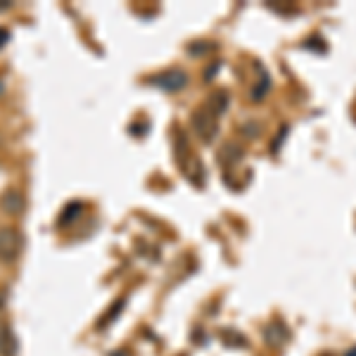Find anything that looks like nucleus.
<instances>
[{"mask_svg": "<svg viewBox=\"0 0 356 356\" xmlns=\"http://www.w3.org/2000/svg\"><path fill=\"white\" fill-rule=\"evenodd\" d=\"M19 254V235L15 228H0V259L13 261Z\"/></svg>", "mask_w": 356, "mask_h": 356, "instance_id": "nucleus-1", "label": "nucleus"}, {"mask_svg": "<svg viewBox=\"0 0 356 356\" xmlns=\"http://www.w3.org/2000/svg\"><path fill=\"white\" fill-rule=\"evenodd\" d=\"M154 83H157L159 88L176 93V90H183L188 86V74L181 72V69H174V72H166V74H162V76H157L154 79Z\"/></svg>", "mask_w": 356, "mask_h": 356, "instance_id": "nucleus-2", "label": "nucleus"}, {"mask_svg": "<svg viewBox=\"0 0 356 356\" xmlns=\"http://www.w3.org/2000/svg\"><path fill=\"white\" fill-rule=\"evenodd\" d=\"M193 126H195V131H197V134L204 138V140H211V138L216 136V117L209 110L195 114V117H193Z\"/></svg>", "mask_w": 356, "mask_h": 356, "instance_id": "nucleus-3", "label": "nucleus"}, {"mask_svg": "<svg viewBox=\"0 0 356 356\" xmlns=\"http://www.w3.org/2000/svg\"><path fill=\"white\" fill-rule=\"evenodd\" d=\"M0 207H3L8 214H22L24 211V197H22V193H17V191H8L0 197Z\"/></svg>", "mask_w": 356, "mask_h": 356, "instance_id": "nucleus-4", "label": "nucleus"}, {"mask_svg": "<svg viewBox=\"0 0 356 356\" xmlns=\"http://www.w3.org/2000/svg\"><path fill=\"white\" fill-rule=\"evenodd\" d=\"M226 107H228V93H216V95L209 100V105H207V110H209L211 114H214L216 119H219V114L226 112Z\"/></svg>", "mask_w": 356, "mask_h": 356, "instance_id": "nucleus-5", "label": "nucleus"}, {"mask_svg": "<svg viewBox=\"0 0 356 356\" xmlns=\"http://www.w3.org/2000/svg\"><path fill=\"white\" fill-rule=\"evenodd\" d=\"M266 340L273 344V347H278V344L285 342V332L278 328V325H271V328L266 330Z\"/></svg>", "mask_w": 356, "mask_h": 356, "instance_id": "nucleus-6", "label": "nucleus"}, {"mask_svg": "<svg viewBox=\"0 0 356 356\" xmlns=\"http://www.w3.org/2000/svg\"><path fill=\"white\" fill-rule=\"evenodd\" d=\"M3 335H5V340H3V352L8 354V356H13L15 354V340H13V332H10V328H3Z\"/></svg>", "mask_w": 356, "mask_h": 356, "instance_id": "nucleus-7", "label": "nucleus"}, {"mask_svg": "<svg viewBox=\"0 0 356 356\" xmlns=\"http://www.w3.org/2000/svg\"><path fill=\"white\" fill-rule=\"evenodd\" d=\"M0 38H8V31H0ZM0 45H3V41H0Z\"/></svg>", "mask_w": 356, "mask_h": 356, "instance_id": "nucleus-8", "label": "nucleus"}, {"mask_svg": "<svg viewBox=\"0 0 356 356\" xmlns=\"http://www.w3.org/2000/svg\"><path fill=\"white\" fill-rule=\"evenodd\" d=\"M347 356H356V349H352V352H347Z\"/></svg>", "mask_w": 356, "mask_h": 356, "instance_id": "nucleus-9", "label": "nucleus"}, {"mask_svg": "<svg viewBox=\"0 0 356 356\" xmlns=\"http://www.w3.org/2000/svg\"><path fill=\"white\" fill-rule=\"evenodd\" d=\"M0 93H3V81H0Z\"/></svg>", "mask_w": 356, "mask_h": 356, "instance_id": "nucleus-10", "label": "nucleus"}]
</instances>
